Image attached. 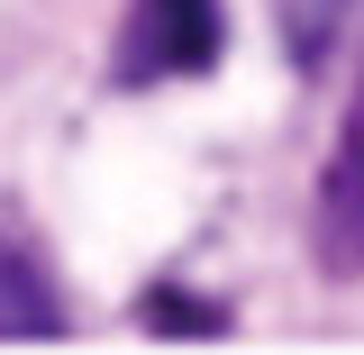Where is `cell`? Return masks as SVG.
<instances>
[{
    "label": "cell",
    "mask_w": 364,
    "mask_h": 355,
    "mask_svg": "<svg viewBox=\"0 0 364 355\" xmlns=\"http://www.w3.org/2000/svg\"><path fill=\"white\" fill-rule=\"evenodd\" d=\"M310 246H318V273L355 282L364 273V83L346 100V128L318 164V201H310Z\"/></svg>",
    "instance_id": "2"
},
{
    "label": "cell",
    "mask_w": 364,
    "mask_h": 355,
    "mask_svg": "<svg viewBox=\"0 0 364 355\" xmlns=\"http://www.w3.org/2000/svg\"><path fill=\"white\" fill-rule=\"evenodd\" d=\"M0 337H64V301L18 246H0Z\"/></svg>",
    "instance_id": "3"
},
{
    "label": "cell",
    "mask_w": 364,
    "mask_h": 355,
    "mask_svg": "<svg viewBox=\"0 0 364 355\" xmlns=\"http://www.w3.org/2000/svg\"><path fill=\"white\" fill-rule=\"evenodd\" d=\"M273 18H282L291 64H301V73H318V64H328V37L346 28V0H273Z\"/></svg>",
    "instance_id": "4"
},
{
    "label": "cell",
    "mask_w": 364,
    "mask_h": 355,
    "mask_svg": "<svg viewBox=\"0 0 364 355\" xmlns=\"http://www.w3.org/2000/svg\"><path fill=\"white\" fill-rule=\"evenodd\" d=\"M219 0H128L119 28V83H173L219 64Z\"/></svg>",
    "instance_id": "1"
}]
</instances>
